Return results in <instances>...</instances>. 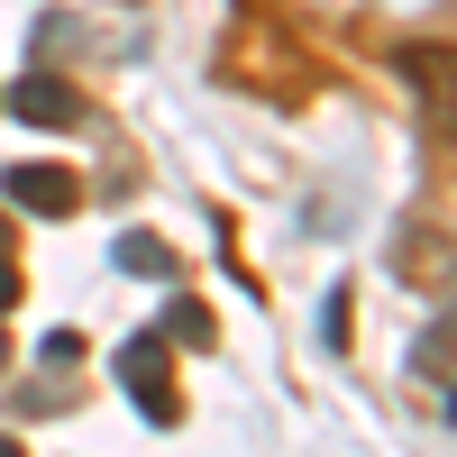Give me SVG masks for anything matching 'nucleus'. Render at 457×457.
Returning <instances> with one entry per match:
<instances>
[{
    "instance_id": "nucleus-1",
    "label": "nucleus",
    "mask_w": 457,
    "mask_h": 457,
    "mask_svg": "<svg viewBox=\"0 0 457 457\" xmlns=\"http://www.w3.org/2000/svg\"><path fill=\"white\" fill-rule=\"evenodd\" d=\"M165 348H174L165 329H137L129 348H120V385H129V403H137L156 430H174V421H183V394H174V375H165Z\"/></svg>"
},
{
    "instance_id": "nucleus-2",
    "label": "nucleus",
    "mask_w": 457,
    "mask_h": 457,
    "mask_svg": "<svg viewBox=\"0 0 457 457\" xmlns=\"http://www.w3.org/2000/svg\"><path fill=\"white\" fill-rule=\"evenodd\" d=\"M403 83L421 92L430 129L457 146V46H403Z\"/></svg>"
},
{
    "instance_id": "nucleus-3",
    "label": "nucleus",
    "mask_w": 457,
    "mask_h": 457,
    "mask_svg": "<svg viewBox=\"0 0 457 457\" xmlns=\"http://www.w3.org/2000/svg\"><path fill=\"white\" fill-rule=\"evenodd\" d=\"M0 101H10L28 129H83V92H73L64 73H19V83L0 92Z\"/></svg>"
},
{
    "instance_id": "nucleus-4",
    "label": "nucleus",
    "mask_w": 457,
    "mask_h": 457,
    "mask_svg": "<svg viewBox=\"0 0 457 457\" xmlns=\"http://www.w3.org/2000/svg\"><path fill=\"white\" fill-rule=\"evenodd\" d=\"M0 193H10L19 211H37V220H55V211H73V174L64 165H10Z\"/></svg>"
},
{
    "instance_id": "nucleus-5",
    "label": "nucleus",
    "mask_w": 457,
    "mask_h": 457,
    "mask_svg": "<svg viewBox=\"0 0 457 457\" xmlns=\"http://www.w3.org/2000/svg\"><path fill=\"white\" fill-rule=\"evenodd\" d=\"M110 256H120V265H129V275H156V284H174V275H183V256H174L165 238H146V228H129V238H120V247H110Z\"/></svg>"
},
{
    "instance_id": "nucleus-6",
    "label": "nucleus",
    "mask_w": 457,
    "mask_h": 457,
    "mask_svg": "<svg viewBox=\"0 0 457 457\" xmlns=\"http://www.w3.org/2000/svg\"><path fill=\"white\" fill-rule=\"evenodd\" d=\"M165 338H183V348H211V312H202V302H165Z\"/></svg>"
},
{
    "instance_id": "nucleus-7",
    "label": "nucleus",
    "mask_w": 457,
    "mask_h": 457,
    "mask_svg": "<svg viewBox=\"0 0 457 457\" xmlns=\"http://www.w3.org/2000/svg\"><path fill=\"white\" fill-rule=\"evenodd\" d=\"M46 366H83V329H46V348H37Z\"/></svg>"
},
{
    "instance_id": "nucleus-8",
    "label": "nucleus",
    "mask_w": 457,
    "mask_h": 457,
    "mask_svg": "<svg viewBox=\"0 0 457 457\" xmlns=\"http://www.w3.org/2000/svg\"><path fill=\"white\" fill-rule=\"evenodd\" d=\"M320 338H329V348L348 338V293H329V302H320Z\"/></svg>"
},
{
    "instance_id": "nucleus-9",
    "label": "nucleus",
    "mask_w": 457,
    "mask_h": 457,
    "mask_svg": "<svg viewBox=\"0 0 457 457\" xmlns=\"http://www.w3.org/2000/svg\"><path fill=\"white\" fill-rule=\"evenodd\" d=\"M10 302H19V265L0 256V320H10Z\"/></svg>"
},
{
    "instance_id": "nucleus-10",
    "label": "nucleus",
    "mask_w": 457,
    "mask_h": 457,
    "mask_svg": "<svg viewBox=\"0 0 457 457\" xmlns=\"http://www.w3.org/2000/svg\"><path fill=\"white\" fill-rule=\"evenodd\" d=\"M0 457H28V448H19V439H10V430H0Z\"/></svg>"
},
{
    "instance_id": "nucleus-11",
    "label": "nucleus",
    "mask_w": 457,
    "mask_h": 457,
    "mask_svg": "<svg viewBox=\"0 0 457 457\" xmlns=\"http://www.w3.org/2000/svg\"><path fill=\"white\" fill-rule=\"evenodd\" d=\"M0 366H10V329H0Z\"/></svg>"
},
{
    "instance_id": "nucleus-12",
    "label": "nucleus",
    "mask_w": 457,
    "mask_h": 457,
    "mask_svg": "<svg viewBox=\"0 0 457 457\" xmlns=\"http://www.w3.org/2000/svg\"><path fill=\"white\" fill-rule=\"evenodd\" d=\"M448 421H457V385H448Z\"/></svg>"
}]
</instances>
